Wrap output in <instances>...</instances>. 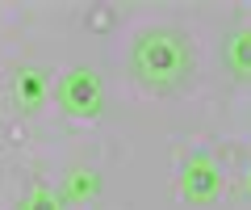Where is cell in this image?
Segmentation results:
<instances>
[{"label":"cell","mask_w":251,"mask_h":210,"mask_svg":"<svg viewBox=\"0 0 251 210\" xmlns=\"http://www.w3.org/2000/svg\"><path fill=\"white\" fill-rule=\"evenodd\" d=\"M130 72L151 92L180 89L193 72V46L180 30H143L130 46Z\"/></svg>","instance_id":"1"},{"label":"cell","mask_w":251,"mask_h":210,"mask_svg":"<svg viewBox=\"0 0 251 210\" xmlns=\"http://www.w3.org/2000/svg\"><path fill=\"white\" fill-rule=\"evenodd\" d=\"M54 101H59V110L67 118L92 122L105 110V80L92 67H72V72H63V80L54 84Z\"/></svg>","instance_id":"2"},{"label":"cell","mask_w":251,"mask_h":210,"mask_svg":"<svg viewBox=\"0 0 251 210\" xmlns=\"http://www.w3.org/2000/svg\"><path fill=\"white\" fill-rule=\"evenodd\" d=\"M176 189H180V198L193 202V206L218 202V193H222V164H218L214 155H205V151L184 155L180 168H176Z\"/></svg>","instance_id":"3"},{"label":"cell","mask_w":251,"mask_h":210,"mask_svg":"<svg viewBox=\"0 0 251 210\" xmlns=\"http://www.w3.org/2000/svg\"><path fill=\"white\" fill-rule=\"evenodd\" d=\"M46 97H50V80H46L42 67H21V72L13 76V101H17V110H21V114L42 110Z\"/></svg>","instance_id":"4"},{"label":"cell","mask_w":251,"mask_h":210,"mask_svg":"<svg viewBox=\"0 0 251 210\" xmlns=\"http://www.w3.org/2000/svg\"><path fill=\"white\" fill-rule=\"evenodd\" d=\"M59 193L67 206H84V202H97L100 198V173L92 164H72L67 177L59 181Z\"/></svg>","instance_id":"5"},{"label":"cell","mask_w":251,"mask_h":210,"mask_svg":"<svg viewBox=\"0 0 251 210\" xmlns=\"http://www.w3.org/2000/svg\"><path fill=\"white\" fill-rule=\"evenodd\" d=\"M222 59H226V72L234 80H251V30H230V38L222 42Z\"/></svg>","instance_id":"6"},{"label":"cell","mask_w":251,"mask_h":210,"mask_svg":"<svg viewBox=\"0 0 251 210\" xmlns=\"http://www.w3.org/2000/svg\"><path fill=\"white\" fill-rule=\"evenodd\" d=\"M21 210H72V206L63 202L59 185H34V189L21 198Z\"/></svg>","instance_id":"7"},{"label":"cell","mask_w":251,"mask_h":210,"mask_svg":"<svg viewBox=\"0 0 251 210\" xmlns=\"http://www.w3.org/2000/svg\"><path fill=\"white\" fill-rule=\"evenodd\" d=\"M243 181H247V193H251V164H247V177H243Z\"/></svg>","instance_id":"8"}]
</instances>
